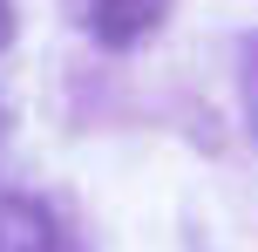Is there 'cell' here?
Wrapping results in <instances>:
<instances>
[{"label": "cell", "mask_w": 258, "mask_h": 252, "mask_svg": "<svg viewBox=\"0 0 258 252\" xmlns=\"http://www.w3.org/2000/svg\"><path fill=\"white\" fill-rule=\"evenodd\" d=\"M68 14H75L82 34H95L102 48H136L143 34L163 27L170 0H68Z\"/></svg>", "instance_id": "6da1fadb"}, {"label": "cell", "mask_w": 258, "mask_h": 252, "mask_svg": "<svg viewBox=\"0 0 258 252\" xmlns=\"http://www.w3.org/2000/svg\"><path fill=\"white\" fill-rule=\"evenodd\" d=\"M14 41V0H0V48Z\"/></svg>", "instance_id": "277c9868"}, {"label": "cell", "mask_w": 258, "mask_h": 252, "mask_svg": "<svg viewBox=\"0 0 258 252\" xmlns=\"http://www.w3.org/2000/svg\"><path fill=\"white\" fill-rule=\"evenodd\" d=\"M0 252H75V239L61 232V218L41 198L0 191Z\"/></svg>", "instance_id": "7a4b0ae2"}, {"label": "cell", "mask_w": 258, "mask_h": 252, "mask_svg": "<svg viewBox=\"0 0 258 252\" xmlns=\"http://www.w3.org/2000/svg\"><path fill=\"white\" fill-rule=\"evenodd\" d=\"M245 116H251V136H258V41L245 48Z\"/></svg>", "instance_id": "3957f363"}]
</instances>
